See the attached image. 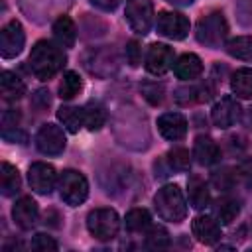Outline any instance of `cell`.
I'll use <instances>...</instances> for the list:
<instances>
[{"label":"cell","instance_id":"cell-39","mask_svg":"<svg viewBox=\"0 0 252 252\" xmlns=\"http://www.w3.org/2000/svg\"><path fill=\"white\" fill-rule=\"evenodd\" d=\"M2 138L6 140V142H18V144H26L28 142V136L22 132V130H18V126L16 128H8V130H2Z\"/></svg>","mask_w":252,"mask_h":252},{"label":"cell","instance_id":"cell-35","mask_svg":"<svg viewBox=\"0 0 252 252\" xmlns=\"http://www.w3.org/2000/svg\"><path fill=\"white\" fill-rule=\"evenodd\" d=\"M142 94L144 98L150 102V104H161L163 100V85H158V83H144L142 85Z\"/></svg>","mask_w":252,"mask_h":252},{"label":"cell","instance_id":"cell-44","mask_svg":"<svg viewBox=\"0 0 252 252\" xmlns=\"http://www.w3.org/2000/svg\"><path fill=\"white\" fill-rule=\"evenodd\" d=\"M169 4H173V6H179V8H185V6H191L195 0H167Z\"/></svg>","mask_w":252,"mask_h":252},{"label":"cell","instance_id":"cell-8","mask_svg":"<svg viewBox=\"0 0 252 252\" xmlns=\"http://www.w3.org/2000/svg\"><path fill=\"white\" fill-rule=\"evenodd\" d=\"M65 134L57 124H43L35 134V146L43 156H59L65 150Z\"/></svg>","mask_w":252,"mask_h":252},{"label":"cell","instance_id":"cell-5","mask_svg":"<svg viewBox=\"0 0 252 252\" xmlns=\"http://www.w3.org/2000/svg\"><path fill=\"white\" fill-rule=\"evenodd\" d=\"M59 195L69 207L81 205L89 195V183L81 171L65 169L59 175Z\"/></svg>","mask_w":252,"mask_h":252},{"label":"cell","instance_id":"cell-11","mask_svg":"<svg viewBox=\"0 0 252 252\" xmlns=\"http://www.w3.org/2000/svg\"><path fill=\"white\" fill-rule=\"evenodd\" d=\"M173 67V49L165 43H152L146 53V71L159 77Z\"/></svg>","mask_w":252,"mask_h":252},{"label":"cell","instance_id":"cell-3","mask_svg":"<svg viewBox=\"0 0 252 252\" xmlns=\"http://www.w3.org/2000/svg\"><path fill=\"white\" fill-rule=\"evenodd\" d=\"M195 35H197V41L201 45L211 47V49H219L228 35V24L220 12H211L197 22Z\"/></svg>","mask_w":252,"mask_h":252},{"label":"cell","instance_id":"cell-32","mask_svg":"<svg viewBox=\"0 0 252 252\" xmlns=\"http://www.w3.org/2000/svg\"><path fill=\"white\" fill-rule=\"evenodd\" d=\"M169 242H171L169 232H167L163 226H154V224H152V226L148 228V232H146V244H148L150 248H156V250L167 248Z\"/></svg>","mask_w":252,"mask_h":252},{"label":"cell","instance_id":"cell-7","mask_svg":"<svg viewBox=\"0 0 252 252\" xmlns=\"http://www.w3.org/2000/svg\"><path fill=\"white\" fill-rule=\"evenodd\" d=\"M24 43H26V33L22 24L18 20H10L0 32V55L4 59H12L22 53Z\"/></svg>","mask_w":252,"mask_h":252},{"label":"cell","instance_id":"cell-4","mask_svg":"<svg viewBox=\"0 0 252 252\" xmlns=\"http://www.w3.org/2000/svg\"><path fill=\"white\" fill-rule=\"evenodd\" d=\"M87 228L89 232L96 238V240H112L116 234H118V228H120V219L116 215L114 209H106V207H100V209H94L89 213L87 217Z\"/></svg>","mask_w":252,"mask_h":252},{"label":"cell","instance_id":"cell-29","mask_svg":"<svg viewBox=\"0 0 252 252\" xmlns=\"http://www.w3.org/2000/svg\"><path fill=\"white\" fill-rule=\"evenodd\" d=\"M124 224L130 232H144L152 226V217L146 209H132V211H128Z\"/></svg>","mask_w":252,"mask_h":252},{"label":"cell","instance_id":"cell-2","mask_svg":"<svg viewBox=\"0 0 252 252\" xmlns=\"http://www.w3.org/2000/svg\"><path fill=\"white\" fill-rule=\"evenodd\" d=\"M154 207L159 219L167 222H181L187 217V201L179 185H163L154 197Z\"/></svg>","mask_w":252,"mask_h":252},{"label":"cell","instance_id":"cell-15","mask_svg":"<svg viewBox=\"0 0 252 252\" xmlns=\"http://www.w3.org/2000/svg\"><path fill=\"white\" fill-rule=\"evenodd\" d=\"M193 234L203 244H215L220 240V224L209 215H199L193 219Z\"/></svg>","mask_w":252,"mask_h":252},{"label":"cell","instance_id":"cell-10","mask_svg":"<svg viewBox=\"0 0 252 252\" xmlns=\"http://www.w3.org/2000/svg\"><path fill=\"white\" fill-rule=\"evenodd\" d=\"M28 181H30V187L35 193L49 195L55 187V181H57L55 167L49 165V163H43V161H35L28 169Z\"/></svg>","mask_w":252,"mask_h":252},{"label":"cell","instance_id":"cell-19","mask_svg":"<svg viewBox=\"0 0 252 252\" xmlns=\"http://www.w3.org/2000/svg\"><path fill=\"white\" fill-rule=\"evenodd\" d=\"M102 65L106 67L108 75L116 71L118 59H116L114 51H110V49H96V51H91V59L87 57V61H85V67H87L93 75H98V77H100V71H102L100 67H102Z\"/></svg>","mask_w":252,"mask_h":252},{"label":"cell","instance_id":"cell-37","mask_svg":"<svg viewBox=\"0 0 252 252\" xmlns=\"http://www.w3.org/2000/svg\"><path fill=\"white\" fill-rule=\"evenodd\" d=\"M234 171H236V177H238L246 187H252V158L242 159Z\"/></svg>","mask_w":252,"mask_h":252},{"label":"cell","instance_id":"cell-12","mask_svg":"<svg viewBox=\"0 0 252 252\" xmlns=\"http://www.w3.org/2000/svg\"><path fill=\"white\" fill-rule=\"evenodd\" d=\"M211 118L215 122V126L226 130L230 128L238 118H240V106L232 96H222L211 110Z\"/></svg>","mask_w":252,"mask_h":252},{"label":"cell","instance_id":"cell-40","mask_svg":"<svg viewBox=\"0 0 252 252\" xmlns=\"http://www.w3.org/2000/svg\"><path fill=\"white\" fill-rule=\"evenodd\" d=\"M18 120H20V112L18 110H14V108H8V110H4V114H2V130H8V128H16L18 126Z\"/></svg>","mask_w":252,"mask_h":252},{"label":"cell","instance_id":"cell-1","mask_svg":"<svg viewBox=\"0 0 252 252\" xmlns=\"http://www.w3.org/2000/svg\"><path fill=\"white\" fill-rule=\"evenodd\" d=\"M67 63V55L61 49V45L41 39L32 47L28 65L30 71L39 79V81H49L53 75H57Z\"/></svg>","mask_w":252,"mask_h":252},{"label":"cell","instance_id":"cell-17","mask_svg":"<svg viewBox=\"0 0 252 252\" xmlns=\"http://www.w3.org/2000/svg\"><path fill=\"white\" fill-rule=\"evenodd\" d=\"M193 156L201 165H213L220 159V150L211 136H197L193 144Z\"/></svg>","mask_w":252,"mask_h":252},{"label":"cell","instance_id":"cell-14","mask_svg":"<svg viewBox=\"0 0 252 252\" xmlns=\"http://www.w3.org/2000/svg\"><path fill=\"white\" fill-rule=\"evenodd\" d=\"M12 217H14V222L24 228V230H30L35 222H37V217H39V209H37V203L32 199V197H20L14 207H12Z\"/></svg>","mask_w":252,"mask_h":252},{"label":"cell","instance_id":"cell-42","mask_svg":"<svg viewBox=\"0 0 252 252\" xmlns=\"http://www.w3.org/2000/svg\"><path fill=\"white\" fill-rule=\"evenodd\" d=\"M33 102L37 104V108H47L51 98H49V93L47 91H37L35 96H33Z\"/></svg>","mask_w":252,"mask_h":252},{"label":"cell","instance_id":"cell-18","mask_svg":"<svg viewBox=\"0 0 252 252\" xmlns=\"http://www.w3.org/2000/svg\"><path fill=\"white\" fill-rule=\"evenodd\" d=\"M173 73L183 81H193L203 73V61L195 53H183L173 61Z\"/></svg>","mask_w":252,"mask_h":252},{"label":"cell","instance_id":"cell-30","mask_svg":"<svg viewBox=\"0 0 252 252\" xmlns=\"http://www.w3.org/2000/svg\"><path fill=\"white\" fill-rule=\"evenodd\" d=\"M81 87H83V81H81L79 73L67 71V73L63 75V79H61V83H59V96H61L63 100H71L73 96L79 94Z\"/></svg>","mask_w":252,"mask_h":252},{"label":"cell","instance_id":"cell-21","mask_svg":"<svg viewBox=\"0 0 252 252\" xmlns=\"http://www.w3.org/2000/svg\"><path fill=\"white\" fill-rule=\"evenodd\" d=\"M0 91L6 100H18L26 94V83L12 71H4L0 75Z\"/></svg>","mask_w":252,"mask_h":252},{"label":"cell","instance_id":"cell-26","mask_svg":"<svg viewBox=\"0 0 252 252\" xmlns=\"http://www.w3.org/2000/svg\"><path fill=\"white\" fill-rule=\"evenodd\" d=\"M83 118H85V128L91 130V132H96L104 126V120H106V112L102 108V104L91 100L83 106Z\"/></svg>","mask_w":252,"mask_h":252},{"label":"cell","instance_id":"cell-36","mask_svg":"<svg viewBox=\"0 0 252 252\" xmlns=\"http://www.w3.org/2000/svg\"><path fill=\"white\" fill-rule=\"evenodd\" d=\"M32 250H35V252H55L57 250V242L51 236H47L43 232H37L32 238Z\"/></svg>","mask_w":252,"mask_h":252},{"label":"cell","instance_id":"cell-34","mask_svg":"<svg viewBox=\"0 0 252 252\" xmlns=\"http://www.w3.org/2000/svg\"><path fill=\"white\" fill-rule=\"evenodd\" d=\"M234 14L240 26L252 28V0H234Z\"/></svg>","mask_w":252,"mask_h":252},{"label":"cell","instance_id":"cell-33","mask_svg":"<svg viewBox=\"0 0 252 252\" xmlns=\"http://www.w3.org/2000/svg\"><path fill=\"white\" fill-rule=\"evenodd\" d=\"M236 171L228 169V167H222V169H217L213 173V185L219 189V191H230L234 185H236Z\"/></svg>","mask_w":252,"mask_h":252},{"label":"cell","instance_id":"cell-28","mask_svg":"<svg viewBox=\"0 0 252 252\" xmlns=\"http://www.w3.org/2000/svg\"><path fill=\"white\" fill-rule=\"evenodd\" d=\"M226 53L234 59H242V61H252V37L250 35H240V37H232L226 43Z\"/></svg>","mask_w":252,"mask_h":252},{"label":"cell","instance_id":"cell-23","mask_svg":"<svg viewBox=\"0 0 252 252\" xmlns=\"http://www.w3.org/2000/svg\"><path fill=\"white\" fill-rule=\"evenodd\" d=\"M53 35L59 45L63 47H73L77 39V28L69 16H59L53 24Z\"/></svg>","mask_w":252,"mask_h":252},{"label":"cell","instance_id":"cell-13","mask_svg":"<svg viewBox=\"0 0 252 252\" xmlns=\"http://www.w3.org/2000/svg\"><path fill=\"white\" fill-rule=\"evenodd\" d=\"M158 130L165 140L177 142L183 140L187 134V120L179 112H165L158 118Z\"/></svg>","mask_w":252,"mask_h":252},{"label":"cell","instance_id":"cell-41","mask_svg":"<svg viewBox=\"0 0 252 252\" xmlns=\"http://www.w3.org/2000/svg\"><path fill=\"white\" fill-rule=\"evenodd\" d=\"M94 8H98V10H104V12H112V10H116L118 8V4L122 2V0H89Z\"/></svg>","mask_w":252,"mask_h":252},{"label":"cell","instance_id":"cell-43","mask_svg":"<svg viewBox=\"0 0 252 252\" xmlns=\"http://www.w3.org/2000/svg\"><path fill=\"white\" fill-rule=\"evenodd\" d=\"M242 124H244L248 130H252V106H248V108L242 112Z\"/></svg>","mask_w":252,"mask_h":252},{"label":"cell","instance_id":"cell-24","mask_svg":"<svg viewBox=\"0 0 252 252\" xmlns=\"http://www.w3.org/2000/svg\"><path fill=\"white\" fill-rule=\"evenodd\" d=\"M230 89L238 98H252V69H236L230 77Z\"/></svg>","mask_w":252,"mask_h":252},{"label":"cell","instance_id":"cell-6","mask_svg":"<svg viewBox=\"0 0 252 252\" xmlns=\"http://www.w3.org/2000/svg\"><path fill=\"white\" fill-rule=\"evenodd\" d=\"M124 16L132 32L146 35L154 24V2L152 0H128Z\"/></svg>","mask_w":252,"mask_h":252},{"label":"cell","instance_id":"cell-16","mask_svg":"<svg viewBox=\"0 0 252 252\" xmlns=\"http://www.w3.org/2000/svg\"><path fill=\"white\" fill-rule=\"evenodd\" d=\"M211 94H213V89L209 83H189L175 91V100L183 106H189L197 102H207Z\"/></svg>","mask_w":252,"mask_h":252},{"label":"cell","instance_id":"cell-31","mask_svg":"<svg viewBox=\"0 0 252 252\" xmlns=\"http://www.w3.org/2000/svg\"><path fill=\"white\" fill-rule=\"evenodd\" d=\"M165 161H167V167L173 171H187L191 165V158L185 148H171L165 156Z\"/></svg>","mask_w":252,"mask_h":252},{"label":"cell","instance_id":"cell-9","mask_svg":"<svg viewBox=\"0 0 252 252\" xmlns=\"http://www.w3.org/2000/svg\"><path fill=\"white\" fill-rule=\"evenodd\" d=\"M156 28H158V33H161L163 37L183 39L189 33V20L183 14H179V12L163 10V12L158 14Z\"/></svg>","mask_w":252,"mask_h":252},{"label":"cell","instance_id":"cell-22","mask_svg":"<svg viewBox=\"0 0 252 252\" xmlns=\"http://www.w3.org/2000/svg\"><path fill=\"white\" fill-rule=\"evenodd\" d=\"M213 213H215V217H217V220L220 224H230L238 217V213H240V203L236 199L224 195V197H220V199L215 201Z\"/></svg>","mask_w":252,"mask_h":252},{"label":"cell","instance_id":"cell-20","mask_svg":"<svg viewBox=\"0 0 252 252\" xmlns=\"http://www.w3.org/2000/svg\"><path fill=\"white\" fill-rule=\"evenodd\" d=\"M187 199L193 209H205L211 201V193L207 183L199 175H191L187 179Z\"/></svg>","mask_w":252,"mask_h":252},{"label":"cell","instance_id":"cell-27","mask_svg":"<svg viewBox=\"0 0 252 252\" xmlns=\"http://www.w3.org/2000/svg\"><path fill=\"white\" fill-rule=\"evenodd\" d=\"M57 118L61 120V124H63L71 134H77V132L85 126L83 108H77V106H61V108L57 110Z\"/></svg>","mask_w":252,"mask_h":252},{"label":"cell","instance_id":"cell-38","mask_svg":"<svg viewBox=\"0 0 252 252\" xmlns=\"http://www.w3.org/2000/svg\"><path fill=\"white\" fill-rule=\"evenodd\" d=\"M126 59H128V63L132 67H138L142 63V49H140V43L136 39L128 41V45H126Z\"/></svg>","mask_w":252,"mask_h":252},{"label":"cell","instance_id":"cell-25","mask_svg":"<svg viewBox=\"0 0 252 252\" xmlns=\"http://www.w3.org/2000/svg\"><path fill=\"white\" fill-rule=\"evenodd\" d=\"M20 185H22V179H20L18 169L14 165H10L8 161H2V165H0V189H2V195L10 197V195L18 193Z\"/></svg>","mask_w":252,"mask_h":252}]
</instances>
